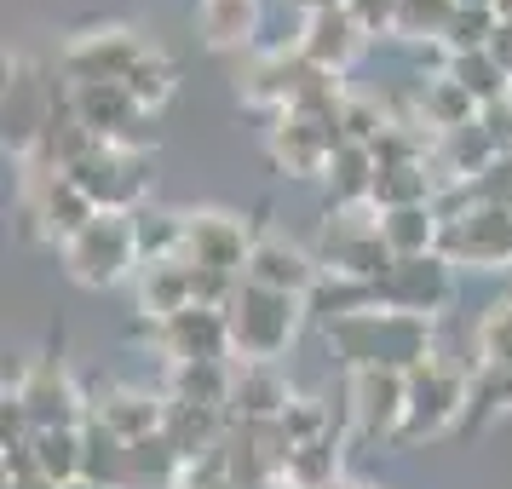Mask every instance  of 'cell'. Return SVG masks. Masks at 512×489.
I'll use <instances>...</instances> for the list:
<instances>
[{"label":"cell","mask_w":512,"mask_h":489,"mask_svg":"<svg viewBox=\"0 0 512 489\" xmlns=\"http://www.w3.org/2000/svg\"><path fill=\"white\" fill-rule=\"evenodd\" d=\"M225 323H231V351H242L248 363H271L300 323V300L294 294H271V288H236V300L225 305Z\"/></svg>","instance_id":"obj_1"},{"label":"cell","mask_w":512,"mask_h":489,"mask_svg":"<svg viewBox=\"0 0 512 489\" xmlns=\"http://www.w3.org/2000/svg\"><path fill=\"white\" fill-rule=\"evenodd\" d=\"M472 403V380L461 369H449L438 357H426L420 369H409V415H403V432L397 438H438L443 426H455Z\"/></svg>","instance_id":"obj_2"},{"label":"cell","mask_w":512,"mask_h":489,"mask_svg":"<svg viewBox=\"0 0 512 489\" xmlns=\"http://www.w3.org/2000/svg\"><path fill=\"white\" fill-rule=\"evenodd\" d=\"M64 259H70L75 282H87V288H110V282H121V271L139 259V231H133L127 213H98L93 225L64 248Z\"/></svg>","instance_id":"obj_3"},{"label":"cell","mask_w":512,"mask_h":489,"mask_svg":"<svg viewBox=\"0 0 512 489\" xmlns=\"http://www.w3.org/2000/svg\"><path fill=\"white\" fill-rule=\"evenodd\" d=\"M438 248L455 259V265L501 271V265H512V213H507V208H484V202H472L466 213L443 219Z\"/></svg>","instance_id":"obj_4"},{"label":"cell","mask_w":512,"mask_h":489,"mask_svg":"<svg viewBox=\"0 0 512 489\" xmlns=\"http://www.w3.org/2000/svg\"><path fill=\"white\" fill-rule=\"evenodd\" d=\"M351 420L363 438H397L409 415V374L403 369H351Z\"/></svg>","instance_id":"obj_5"},{"label":"cell","mask_w":512,"mask_h":489,"mask_svg":"<svg viewBox=\"0 0 512 489\" xmlns=\"http://www.w3.org/2000/svg\"><path fill=\"white\" fill-rule=\"evenodd\" d=\"M144 58V47L133 41V29H93V35H81L70 52H64V75H70V87H104V81H127V70Z\"/></svg>","instance_id":"obj_6"},{"label":"cell","mask_w":512,"mask_h":489,"mask_svg":"<svg viewBox=\"0 0 512 489\" xmlns=\"http://www.w3.org/2000/svg\"><path fill=\"white\" fill-rule=\"evenodd\" d=\"M248 254H254V242L242 231V219H231V213H190L185 219V248H179V259L202 265V271L236 277L248 265Z\"/></svg>","instance_id":"obj_7"},{"label":"cell","mask_w":512,"mask_h":489,"mask_svg":"<svg viewBox=\"0 0 512 489\" xmlns=\"http://www.w3.org/2000/svg\"><path fill=\"white\" fill-rule=\"evenodd\" d=\"M449 294H455V282L443 271V259H392V271L374 282V300L386 311H403V317H426Z\"/></svg>","instance_id":"obj_8"},{"label":"cell","mask_w":512,"mask_h":489,"mask_svg":"<svg viewBox=\"0 0 512 489\" xmlns=\"http://www.w3.org/2000/svg\"><path fill=\"white\" fill-rule=\"evenodd\" d=\"M242 277L254 282V288H271V294H311V282H317V259L294 248V242H282V236H259L248 265H242Z\"/></svg>","instance_id":"obj_9"},{"label":"cell","mask_w":512,"mask_h":489,"mask_svg":"<svg viewBox=\"0 0 512 489\" xmlns=\"http://www.w3.org/2000/svg\"><path fill=\"white\" fill-rule=\"evenodd\" d=\"M363 35H369V29L357 24V12H351V6H323V12H311V18H305L300 58L334 75V70H346L351 58H357Z\"/></svg>","instance_id":"obj_10"},{"label":"cell","mask_w":512,"mask_h":489,"mask_svg":"<svg viewBox=\"0 0 512 489\" xmlns=\"http://www.w3.org/2000/svg\"><path fill=\"white\" fill-rule=\"evenodd\" d=\"M18 403L29 409L35 432H58V426H75V403H81V397L70 392L64 369L41 363V369H35V374L24 380V386H18Z\"/></svg>","instance_id":"obj_11"},{"label":"cell","mask_w":512,"mask_h":489,"mask_svg":"<svg viewBox=\"0 0 512 489\" xmlns=\"http://www.w3.org/2000/svg\"><path fill=\"white\" fill-rule=\"evenodd\" d=\"M93 420L104 426V432H116L121 443H144L150 432L167 426V403H156L150 392H110L93 409Z\"/></svg>","instance_id":"obj_12"},{"label":"cell","mask_w":512,"mask_h":489,"mask_svg":"<svg viewBox=\"0 0 512 489\" xmlns=\"http://www.w3.org/2000/svg\"><path fill=\"white\" fill-rule=\"evenodd\" d=\"M438 231H443V219L432 213V202L380 213V236H386L392 259H426V248H438Z\"/></svg>","instance_id":"obj_13"},{"label":"cell","mask_w":512,"mask_h":489,"mask_svg":"<svg viewBox=\"0 0 512 489\" xmlns=\"http://www.w3.org/2000/svg\"><path fill=\"white\" fill-rule=\"evenodd\" d=\"M254 18H259V0H202V35H208V47L248 41Z\"/></svg>","instance_id":"obj_14"},{"label":"cell","mask_w":512,"mask_h":489,"mask_svg":"<svg viewBox=\"0 0 512 489\" xmlns=\"http://www.w3.org/2000/svg\"><path fill=\"white\" fill-rule=\"evenodd\" d=\"M449 75L461 81L466 93L478 98V110H489V104H501V98H512V75L489 58V52H466V58H449Z\"/></svg>","instance_id":"obj_15"},{"label":"cell","mask_w":512,"mask_h":489,"mask_svg":"<svg viewBox=\"0 0 512 489\" xmlns=\"http://www.w3.org/2000/svg\"><path fill=\"white\" fill-rule=\"evenodd\" d=\"M121 87H127V98H133L139 110H162L167 98H173V64H167L162 52H144L139 64L127 70Z\"/></svg>","instance_id":"obj_16"},{"label":"cell","mask_w":512,"mask_h":489,"mask_svg":"<svg viewBox=\"0 0 512 489\" xmlns=\"http://www.w3.org/2000/svg\"><path fill=\"white\" fill-rule=\"evenodd\" d=\"M478 351H484V374L512 369V300H495L478 323Z\"/></svg>","instance_id":"obj_17"},{"label":"cell","mask_w":512,"mask_h":489,"mask_svg":"<svg viewBox=\"0 0 512 489\" xmlns=\"http://www.w3.org/2000/svg\"><path fill=\"white\" fill-rule=\"evenodd\" d=\"M489 58H495V64H501V70L512 75V24L495 29V41H489Z\"/></svg>","instance_id":"obj_18"},{"label":"cell","mask_w":512,"mask_h":489,"mask_svg":"<svg viewBox=\"0 0 512 489\" xmlns=\"http://www.w3.org/2000/svg\"><path fill=\"white\" fill-rule=\"evenodd\" d=\"M495 18H501V24H512V0H495Z\"/></svg>","instance_id":"obj_19"},{"label":"cell","mask_w":512,"mask_h":489,"mask_svg":"<svg viewBox=\"0 0 512 489\" xmlns=\"http://www.w3.org/2000/svg\"><path fill=\"white\" fill-rule=\"evenodd\" d=\"M70 489H104V484H93V478H81V484H70Z\"/></svg>","instance_id":"obj_20"},{"label":"cell","mask_w":512,"mask_h":489,"mask_svg":"<svg viewBox=\"0 0 512 489\" xmlns=\"http://www.w3.org/2000/svg\"><path fill=\"white\" fill-rule=\"evenodd\" d=\"M455 6H495V0H455Z\"/></svg>","instance_id":"obj_21"}]
</instances>
